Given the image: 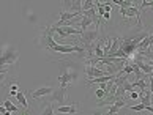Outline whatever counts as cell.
<instances>
[{"mask_svg": "<svg viewBox=\"0 0 153 115\" xmlns=\"http://www.w3.org/2000/svg\"><path fill=\"white\" fill-rule=\"evenodd\" d=\"M52 33H54L52 25L43 27L41 32L38 33V38L35 39L36 47L51 54V59L54 62H59V57H65V55H71V54H77L79 62L85 60V49L84 47H81V46H73V44H59L54 39Z\"/></svg>", "mask_w": 153, "mask_h": 115, "instance_id": "cell-1", "label": "cell"}, {"mask_svg": "<svg viewBox=\"0 0 153 115\" xmlns=\"http://www.w3.org/2000/svg\"><path fill=\"white\" fill-rule=\"evenodd\" d=\"M60 71L62 74L59 76V82H60V87H66L71 84L77 82L81 79V74L84 73V66H82V62H74L71 59H60Z\"/></svg>", "mask_w": 153, "mask_h": 115, "instance_id": "cell-2", "label": "cell"}, {"mask_svg": "<svg viewBox=\"0 0 153 115\" xmlns=\"http://www.w3.org/2000/svg\"><path fill=\"white\" fill-rule=\"evenodd\" d=\"M19 62V49L13 44L0 47V70H11Z\"/></svg>", "mask_w": 153, "mask_h": 115, "instance_id": "cell-3", "label": "cell"}, {"mask_svg": "<svg viewBox=\"0 0 153 115\" xmlns=\"http://www.w3.org/2000/svg\"><path fill=\"white\" fill-rule=\"evenodd\" d=\"M68 99V88L66 87H59L57 90H54L49 95V101L51 104H59V106H65V101Z\"/></svg>", "mask_w": 153, "mask_h": 115, "instance_id": "cell-4", "label": "cell"}, {"mask_svg": "<svg viewBox=\"0 0 153 115\" xmlns=\"http://www.w3.org/2000/svg\"><path fill=\"white\" fill-rule=\"evenodd\" d=\"M98 35H100L98 28H93V30H85V32H82V35L79 36V39L82 41L84 47H87V46L93 44L96 39H98Z\"/></svg>", "mask_w": 153, "mask_h": 115, "instance_id": "cell-5", "label": "cell"}, {"mask_svg": "<svg viewBox=\"0 0 153 115\" xmlns=\"http://www.w3.org/2000/svg\"><path fill=\"white\" fill-rule=\"evenodd\" d=\"M63 11H66V13H81L82 0H66V2H63Z\"/></svg>", "mask_w": 153, "mask_h": 115, "instance_id": "cell-6", "label": "cell"}, {"mask_svg": "<svg viewBox=\"0 0 153 115\" xmlns=\"http://www.w3.org/2000/svg\"><path fill=\"white\" fill-rule=\"evenodd\" d=\"M52 30L55 33H59L62 38H65L68 35H79V36L82 35L81 28H77V27H74V28H73V27H52Z\"/></svg>", "mask_w": 153, "mask_h": 115, "instance_id": "cell-7", "label": "cell"}, {"mask_svg": "<svg viewBox=\"0 0 153 115\" xmlns=\"http://www.w3.org/2000/svg\"><path fill=\"white\" fill-rule=\"evenodd\" d=\"M84 73L87 74L88 80L90 79H98V77L107 76V74L101 70V68H96V66H92V65H85V66H84Z\"/></svg>", "mask_w": 153, "mask_h": 115, "instance_id": "cell-8", "label": "cell"}, {"mask_svg": "<svg viewBox=\"0 0 153 115\" xmlns=\"http://www.w3.org/2000/svg\"><path fill=\"white\" fill-rule=\"evenodd\" d=\"M55 112L60 114V115H65V114H77V112H81V104H79V102H71L70 106H59Z\"/></svg>", "mask_w": 153, "mask_h": 115, "instance_id": "cell-9", "label": "cell"}, {"mask_svg": "<svg viewBox=\"0 0 153 115\" xmlns=\"http://www.w3.org/2000/svg\"><path fill=\"white\" fill-rule=\"evenodd\" d=\"M120 14L123 18H131L134 16L136 19H137L139 25L142 27V22H140V11H139V7H131V8H126V10H120Z\"/></svg>", "mask_w": 153, "mask_h": 115, "instance_id": "cell-10", "label": "cell"}, {"mask_svg": "<svg viewBox=\"0 0 153 115\" xmlns=\"http://www.w3.org/2000/svg\"><path fill=\"white\" fill-rule=\"evenodd\" d=\"M52 91H54L52 87H49V85H43V87H39L38 90L32 91V98L38 101V99H41V98H44V96H49Z\"/></svg>", "mask_w": 153, "mask_h": 115, "instance_id": "cell-11", "label": "cell"}, {"mask_svg": "<svg viewBox=\"0 0 153 115\" xmlns=\"http://www.w3.org/2000/svg\"><path fill=\"white\" fill-rule=\"evenodd\" d=\"M90 24H93V21L90 19V18H85V16H82V18H81V24H79V27H81V32L88 30Z\"/></svg>", "mask_w": 153, "mask_h": 115, "instance_id": "cell-12", "label": "cell"}, {"mask_svg": "<svg viewBox=\"0 0 153 115\" xmlns=\"http://www.w3.org/2000/svg\"><path fill=\"white\" fill-rule=\"evenodd\" d=\"M2 106H3L5 109H7L8 112H18V111H19L18 106H14V104H13V101L8 99V98H7V99H5V101L2 102Z\"/></svg>", "mask_w": 153, "mask_h": 115, "instance_id": "cell-13", "label": "cell"}, {"mask_svg": "<svg viewBox=\"0 0 153 115\" xmlns=\"http://www.w3.org/2000/svg\"><path fill=\"white\" fill-rule=\"evenodd\" d=\"M41 115H55V111L52 109V104H51V102H44L43 104Z\"/></svg>", "mask_w": 153, "mask_h": 115, "instance_id": "cell-14", "label": "cell"}, {"mask_svg": "<svg viewBox=\"0 0 153 115\" xmlns=\"http://www.w3.org/2000/svg\"><path fill=\"white\" fill-rule=\"evenodd\" d=\"M16 99H18L19 102L22 106H24V109H27V111H29V102H27V99H25V95L22 93V91H18V93H16Z\"/></svg>", "mask_w": 153, "mask_h": 115, "instance_id": "cell-15", "label": "cell"}, {"mask_svg": "<svg viewBox=\"0 0 153 115\" xmlns=\"http://www.w3.org/2000/svg\"><path fill=\"white\" fill-rule=\"evenodd\" d=\"M19 91V87H18V80L11 82V87H10V95L11 96H16V93Z\"/></svg>", "mask_w": 153, "mask_h": 115, "instance_id": "cell-16", "label": "cell"}, {"mask_svg": "<svg viewBox=\"0 0 153 115\" xmlns=\"http://www.w3.org/2000/svg\"><path fill=\"white\" fill-rule=\"evenodd\" d=\"M128 109L129 111H134V112H142V111H145V106L144 104H137V106H129Z\"/></svg>", "mask_w": 153, "mask_h": 115, "instance_id": "cell-17", "label": "cell"}, {"mask_svg": "<svg viewBox=\"0 0 153 115\" xmlns=\"http://www.w3.org/2000/svg\"><path fill=\"white\" fill-rule=\"evenodd\" d=\"M95 96H96V98H100V99H101V98H104V96H106V93H104V90H101V88H96V90H95Z\"/></svg>", "mask_w": 153, "mask_h": 115, "instance_id": "cell-18", "label": "cell"}, {"mask_svg": "<svg viewBox=\"0 0 153 115\" xmlns=\"http://www.w3.org/2000/svg\"><path fill=\"white\" fill-rule=\"evenodd\" d=\"M128 95V98H129V99H139V93H137V91H129V93H126Z\"/></svg>", "mask_w": 153, "mask_h": 115, "instance_id": "cell-19", "label": "cell"}, {"mask_svg": "<svg viewBox=\"0 0 153 115\" xmlns=\"http://www.w3.org/2000/svg\"><path fill=\"white\" fill-rule=\"evenodd\" d=\"M90 115H104V111H100V109H96V111H92Z\"/></svg>", "mask_w": 153, "mask_h": 115, "instance_id": "cell-20", "label": "cell"}, {"mask_svg": "<svg viewBox=\"0 0 153 115\" xmlns=\"http://www.w3.org/2000/svg\"><path fill=\"white\" fill-rule=\"evenodd\" d=\"M103 19L109 21V19H111V13H104V14H103Z\"/></svg>", "mask_w": 153, "mask_h": 115, "instance_id": "cell-21", "label": "cell"}, {"mask_svg": "<svg viewBox=\"0 0 153 115\" xmlns=\"http://www.w3.org/2000/svg\"><path fill=\"white\" fill-rule=\"evenodd\" d=\"M19 115H30V112H29V111H25V112H22V114H19Z\"/></svg>", "mask_w": 153, "mask_h": 115, "instance_id": "cell-22", "label": "cell"}]
</instances>
